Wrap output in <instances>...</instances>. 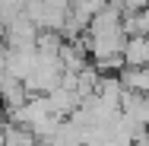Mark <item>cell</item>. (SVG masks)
<instances>
[{
  "label": "cell",
  "mask_w": 149,
  "mask_h": 146,
  "mask_svg": "<svg viewBox=\"0 0 149 146\" xmlns=\"http://www.w3.org/2000/svg\"><path fill=\"white\" fill-rule=\"evenodd\" d=\"M124 67H149V35H130L127 38Z\"/></svg>",
  "instance_id": "cell-1"
},
{
  "label": "cell",
  "mask_w": 149,
  "mask_h": 146,
  "mask_svg": "<svg viewBox=\"0 0 149 146\" xmlns=\"http://www.w3.org/2000/svg\"><path fill=\"white\" fill-rule=\"evenodd\" d=\"M3 146H41V140L22 124H3Z\"/></svg>",
  "instance_id": "cell-2"
}]
</instances>
